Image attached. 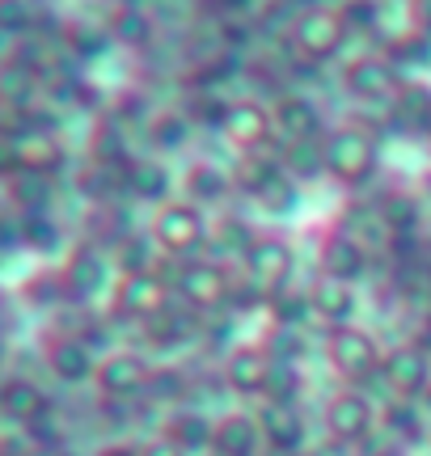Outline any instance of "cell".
<instances>
[{
  "mask_svg": "<svg viewBox=\"0 0 431 456\" xmlns=\"http://www.w3.org/2000/svg\"><path fill=\"white\" fill-rule=\"evenodd\" d=\"M321 152H326V174L338 186H360L377 169V135L355 127V123L326 131L321 135Z\"/></svg>",
  "mask_w": 431,
  "mask_h": 456,
  "instance_id": "1",
  "label": "cell"
},
{
  "mask_svg": "<svg viewBox=\"0 0 431 456\" xmlns=\"http://www.w3.org/2000/svg\"><path fill=\"white\" fill-rule=\"evenodd\" d=\"M292 51L297 55H305L309 64H326V60H334L338 51H343V43H347V21H343V13L338 9H330V4H313V9H305V13L292 21Z\"/></svg>",
  "mask_w": 431,
  "mask_h": 456,
  "instance_id": "2",
  "label": "cell"
},
{
  "mask_svg": "<svg viewBox=\"0 0 431 456\" xmlns=\"http://www.w3.org/2000/svg\"><path fill=\"white\" fill-rule=\"evenodd\" d=\"M203 212L195 203H161V212L152 216V241L169 258H186L203 245Z\"/></svg>",
  "mask_w": 431,
  "mask_h": 456,
  "instance_id": "3",
  "label": "cell"
},
{
  "mask_svg": "<svg viewBox=\"0 0 431 456\" xmlns=\"http://www.w3.org/2000/svg\"><path fill=\"white\" fill-rule=\"evenodd\" d=\"M326 359H330V368L338 376H347V380H360V376H372L381 372V346L377 338L360 326H330L326 334Z\"/></svg>",
  "mask_w": 431,
  "mask_h": 456,
  "instance_id": "4",
  "label": "cell"
},
{
  "mask_svg": "<svg viewBox=\"0 0 431 456\" xmlns=\"http://www.w3.org/2000/svg\"><path fill=\"white\" fill-rule=\"evenodd\" d=\"M174 288H178V296H183L191 309L207 313V309H220V305L229 300L232 279H229V271H224L220 262L191 258V262H183V271L174 275Z\"/></svg>",
  "mask_w": 431,
  "mask_h": 456,
  "instance_id": "5",
  "label": "cell"
},
{
  "mask_svg": "<svg viewBox=\"0 0 431 456\" xmlns=\"http://www.w3.org/2000/svg\"><path fill=\"white\" fill-rule=\"evenodd\" d=\"M169 305V283L157 271L149 275H123L115 283V292H110V309L118 317H127V322H149L152 313H161Z\"/></svg>",
  "mask_w": 431,
  "mask_h": 456,
  "instance_id": "6",
  "label": "cell"
},
{
  "mask_svg": "<svg viewBox=\"0 0 431 456\" xmlns=\"http://www.w3.org/2000/svg\"><path fill=\"white\" fill-rule=\"evenodd\" d=\"M381 376L402 402H415L431 389V355L419 342H402L381 359Z\"/></svg>",
  "mask_w": 431,
  "mask_h": 456,
  "instance_id": "7",
  "label": "cell"
},
{
  "mask_svg": "<svg viewBox=\"0 0 431 456\" xmlns=\"http://www.w3.org/2000/svg\"><path fill=\"white\" fill-rule=\"evenodd\" d=\"M292 266H297V254L283 237H258V245L246 254V275L258 292H283L288 279H292Z\"/></svg>",
  "mask_w": 431,
  "mask_h": 456,
  "instance_id": "8",
  "label": "cell"
},
{
  "mask_svg": "<svg viewBox=\"0 0 431 456\" xmlns=\"http://www.w3.org/2000/svg\"><path fill=\"white\" fill-rule=\"evenodd\" d=\"M343 85H347L351 98L360 102H381V98H394L402 89V77H398V64L389 55H355L347 68H343Z\"/></svg>",
  "mask_w": 431,
  "mask_h": 456,
  "instance_id": "9",
  "label": "cell"
},
{
  "mask_svg": "<svg viewBox=\"0 0 431 456\" xmlns=\"http://www.w3.org/2000/svg\"><path fill=\"white\" fill-rule=\"evenodd\" d=\"M271 127H275V123H271V110H266L263 102L237 98V102H229V114H224V123H220V135H224L237 152H254V148L266 144Z\"/></svg>",
  "mask_w": 431,
  "mask_h": 456,
  "instance_id": "10",
  "label": "cell"
},
{
  "mask_svg": "<svg viewBox=\"0 0 431 456\" xmlns=\"http://www.w3.org/2000/svg\"><path fill=\"white\" fill-rule=\"evenodd\" d=\"M60 279H64V296H72V300H89V296H98L102 288H106L110 262H106V254H102L94 241H85L68 254Z\"/></svg>",
  "mask_w": 431,
  "mask_h": 456,
  "instance_id": "11",
  "label": "cell"
},
{
  "mask_svg": "<svg viewBox=\"0 0 431 456\" xmlns=\"http://www.w3.org/2000/svg\"><path fill=\"white\" fill-rule=\"evenodd\" d=\"M372 423H377V410H372V402H368L364 393L343 389L326 402V427H330L334 440H343V444L364 440L368 431H372Z\"/></svg>",
  "mask_w": 431,
  "mask_h": 456,
  "instance_id": "12",
  "label": "cell"
},
{
  "mask_svg": "<svg viewBox=\"0 0 431 456\" xmlns=\"http://www.w3.org/2000/svg\"><path fill=\"white\" fill-rule=\"evenodd\" d=\"M283 178H288V174H283L280 152H266V148L241 152L237 165H232V186H237L241 195H254V199H266Z\"/></svg>",
  "mask_w": 431,
  "mask_h": 456,
  "instance_id": "13",
  "label": "cell"
},
{
  "mask_svg": "<svg viewBox=\"0 0 431 456\" xmlns=\"http://www.w3.org/2000/svg\"><path fill=\"white\" fill-rule=\"evenodd\" d=\"M271 123L275 131H283L288 144L297 140H321V110H317L313 98H300V94H283L275 106H271Z\"/></svg>",
  "mask_w": 431,
  "mask_h": 456,
  "instance_id": "14",
  "label": "cell"
},
{
  "mask_svg": "<svg viewBox=\"0 0 431 456\" xmlns=\"http://www.w3.org/2000/svg\"><path fill=\"white\" fill-rule=\"evenodd\" d=\"M317 266H321V275L351 283V279L364 275L368 254H364V245H360V237L330 232V237H321V245H317Z\"/></svg>",
  "mask_w": 431,
  "mask_h": 456,
  "instance_id": "15",
  "label": "cell"
},
{
  "mask_svg": "<svg viewBox=\"0 0 431 456\" xmlns=\"http://www.w3.org/2000/svg\"><path fill=\"white\" fill-rule=\"evenodd\" d=\"M149 380H152V368L140 355H132V351H118V355L98 363V385L110 397H135V393L149 389Z\"/></svg>",
  "mask_w": 431,
  "mask_h": 456,
  "instance_id": "16",
  "label": "cell"
},
{
  "mask_svg": "<svg viewBox=\"0 0 431 456\" xmlns=\"http://www.w3.org/2000/svg\"><path fill=\"white\" fill-rule=\"evenodd\" d=\"M271 368H275V355H271V351H263V346H241V351H232L229 363H224V385H229L232 393H266Z\"/></svg>",
  "mask_w": 431,
  "mask_h": 456,
  "instance_id": "17",
  "label": "cell"
},
{
  "mask_svg": "<svg viewBox=\"0 0 431 456\" xmlns=\"http://www.w3.org/2000/svg\"><path fill=\"white\" fill-rule=\"evenodd\" d=\"M17 165L30 174H60L64 169V144L51 127H30L26 135H17Z\"/></svg>",
  "mask_w": 431,
  "mask_h": 456,
  "instance_id": "18",
  "label": "cell"
},
{
  "mask_svg": "<svg viewBox=\"0 0 431 456\" xmlns=\"http://www.w3.org/2000/svg\"><path fill=\"white\" fill-rule=\"evenodd\" d=\"M4 199L17 208V216H47L51 199H55V178L17 169L13 178H4Z\"/></svg>",
  "mask_w": 431,
  "mask_h": 456,
  "instance_id": "19",
  "label": "cell"
},
{
  "mask_svg": "<svg viewBox=\"0 0 431 456\" xmlns=\"http://www.w3.org/2000/svg\"><path fill=\"white\" fill-rule=\"evenodd\" d=\"M43 89V77L21 60H0V110H30Z\"/></svg>",
  "mask_w": 431,
  "mask_h": 456,
  "instance_id": "20",
  "label": "cell"
},
{
  "mask_svg": "<svg viewBox=\"0 0 431 456\" xmlns=\"http://www.w3.org/2000/svg\"><path fill=\"white\" fill-rule=\"evenodd\" d=\"M309 305L321 322H330V326H351V313H355V288L343 283V279H330L321 275L313 279V288H309Z\"/></svg>",
  "mask_w": 431,
  "mask_h": 456,
  "instance_id": "21",
  "label": "cell"
},
{
  "mask_svg": "<svg viewBox=\"0 0 431 456\" xmlns=\"http://www.w3.org/2000/svg\"><path fill=\"white\" fill-rule=\"evenodd\" d=\"M212 448L220 456H254L263 448V427L249 414H224L212 431Z\"/></svg>",
  "mask_w": 431,
  "mask_h": 456,
  "instance_id": "22",
  "label": "cell"
},
{
  "mask_svg": "<svg viewBox=\"0 0 431 456\" xmlns=\"http://www.w3.org/2000/svg\"><path fill=\"white\" fill-rule=\"evenodd\" d=\"M106 30L115 38L118 47H132V51H149L152 38H157V21H152L149 9H140V4H118L110 21H106Z\"/></svg>",
  "mask_w": 431,
  "mask_h": 456,
  "instance_id": "23",
  "label": "cell"
},
{
  "mask_svg": "<svg viewBox=\"0 0 431 456\" xmlns=\"http://www.w3.org/2000/svg\"><path fill=\"white\" fill-rule=\"evenodd\" d=\"M258 427H263V440L275 452H297L300 440H305V419L292 406H280V402H266V410L258 414Z\"/></svg>",
  "mask_w": 431,
  "mask_h": 456,
  "instance_id": "24",
  "label": "cell"
},
{
  "mask_svg": "<svg viewBox=\"0 0 431 456\" xmlns=\"http://www.w3.org/2000/svg\"><path fill=\"white\" fill-rule=\"evenodd\" d=\"M394 123L406 131H431V85L427 81H402L394 94Z\"/></svg>",
  "mask_w": 431,
  "mask_h": 456,
  "instance_id": "25",
  "label": "cell"
},
{
  "mask_svg": "<svg viewBox=\"0 0 431 456\" xmlns=\"http://www.w3.org/2000/svg\"><path fill=\"white\" fill-rule=\"evenodd\" d=\"M123 182H127V195L144 199V203H161L169 195V169L161 161H149V157H140L123 169Z\"/></svg>",
  "mask_w": 431,
  "mask_h": 456,
  "instance_id": "26",
  "label": "cell"
},
{
  "mask_svg": "<svg viewBox=\"0 0 431 456\" xmlns=\"http://www.w3.org/2000/svg\"><path fill=\"white\" fill-rule=\"evenodd\" d=\"M60 43H64V55H72V60H102L106 51L115 47L110 30L89 26V21H68L60 30Z\"/></svg>",
  "mask_w": 431,
  "mask_h": 456,
  "instance_id": "27",
  "label": "cell"
},
{
  "mask_svg": "<svg viewBox=\"0 0 431 456\" xmlns=\"http://www.w3.org/2000/svg\"><path fill=\"white\" fill-rule=\"evenodd\" d=\"M47 368L60 380H85L94 372V355H89V346L81 338H55L47 346Z\"/></svg>",
  "mask_w": 431,
  "mask_h": 456,
  "instance_id": "28",
  "label": "cell"
},
{
  "mask_svg": "<svg viewBox=\"0 0 431 456\" xmlns=\"http://www.w3.org/2000/svg\"><path fill=\"white\" fill-rule=\"evenodd\" d=\"M283 174L292 182H313L326 174V152H321V140H297V144H283L280 152Z\"/></svg>",
  "mask_w": 431,
  "mask_h": 456,
  "instance_id": "29",
  "label": "cell"
},
{
  "mask_svg": "<svg viewBox=\"0 0 431 456\" xmlns=\"http://www.w3.org/2000/svg\"><path fill=\"white\" fill-rule=\"evenodd\" d=\"M77 191H81L85 199H94V203H110V199L118 195V191H127V182H123V169H115V165H102V161H89L77 174Z\"/></svg>",
  "mask_w": 431,
  "mask_h": 456,
  "instance_id": "30",
  "label": "cell"
},
{
  "mask_svg": "<svg viewBox=\"0 0 431 456\" xmlns=\"http://www.w3.org/2000/svg\"><path fill=\"white\" fill-rule=\"evenodd\" d=\"M229 186H232V174H224L212 161H195L186 169V195L199 199V203H220L229 195Z\"/></svg>",
  "mask_w": 431,
  "mask_h": 456,
  "instance_id": "31",
  "label": "cell"
},
{
  "mask_svg": "<svg viewBox=\"0 0 431 456\" xmlns=\"http://www.w3.org/2000/svg\"><path fill=\"white\" fill-rule=\"evenodd\" d=\"M152 254H157L152 232H127V237L115 245L118 275H149V271H152Z\"/></svg>",
  "mask_w": 431,
  "mask_h": 456,
  "instance_id": "32",
  "label": "cell"
},
{
  "mask_svg": "<svg viewBox=\"0 0 431 456\" xmlns=\"http://www.w3.org/2000/svg\"><path fill=\"white\" fill-rule=\"evenodd\" d=\"M419 220H423V208H419L415 195H402V191H394V195L381 199V224L394 232V237H411L419 228Z\"/></svg>",
  "mask_w": 431,
  "mask_h": 456,
  "instance_id": "33",
  "label": "cell"
},
{
  "mask_svg": "<svg viewBox=\"0 0 431 456\" xmlns=\"http://www.w3.org/2000/svg\"><path fill=\"white\" fill-rule=\"evenodd\" d=\"M191 140V118L183 110H161L157 118L149 123V144L161 148V152H174Z\"/></svg>",
  "mask_w": 431,
  "mask_h": 456,
  "instance_id": "34",
  "label": "cell"
},
{
  "mask_svg": "<svg viewBox=\"0 0 431 456\" xmlns=\"http://www.w3.org/2000/svg\"><path fill=\"white\" fill-rule=\"evenodd\" d=\"M38 26V0H0V34L26 38Z\"/></svg>",
  "mask_w": 431,
  "mask_h": 456,
  "instance_id": "35",
  "label": "cell"
},
{
  "mask_svg": "<svg viewBox=\"0 0 431 456\" xmlns=\"http://www.w3.org/2000/svg\"><path fill=\"white\" fill-rule=\"evenodd\" d=\"M17 224H21V245H30L38 254H51L60 245V224L51 216H21Z\"/></svg>",
  "mask_w": 431,
  "mask_h": 456,
  "instance_id": "36",
  "label": "cell"
},
{
  "mask_svg": "<svg viewBox=\"0 0 431 456\" xmlns=\"http://www.w3.org/2000/svg\"><path fill=\"white\" fill-rule=\"evenodd\" d=\"M216 241H220V249H229V254H249V249L258 245V232H254L241 216H224V220L216 224Z\"/></svg>",
  "mask_w": 431,
  "mask_h": 456,
  "instance_id": "37",
  "label": "cell"
},
{
  "mask_svg": "<svg viewBox=\"0 0 431 456\" xmlns=\"http://www.w3.org/2000/svg\"><path fill=\"white\" fill-rule=\"evenodd\" d=\"M89 232L98 237V245H118L132 228H127V220H123V212L118 208H110V203H102V208H94V216H89Z\"/></svg>",
  "mask_w": 431,
  "mask_h": 456,
  "instance_id": "38",
  "label": "cell"
},
{
  "mask_svg": "<svg viewBox=\"0 0 431 456\" xmlns=\"http://www.w3.org/2000/svg\"><path fill=\"white\" fill-rule=\"evenodd\" d=\"M144 334H149L152 342H161V346H174V342L186 338V317L166 305L161 313H152L149 322H144Z\"/></svg>",
  "mask_w": 431,
  "mask_h": 456,
  "instance_id": "39",
  "label": "cell"
},
{
  "mask_svg": "<svg viewBox=\"0 0 431 456\" xmlns=\"http://www.w3.org/2000/svg\"><path fill=\"white\" fill-rule=\"evenodd\" d=\"M300 393V372L297 363H280L275 359V368H271V380H266V402H280V406H292Z\"/></svg>",
  "mask_w": 431,
  "mask_h": 456,
  "instance_id": "40",
  "label": "cell"
},
{
  "mask_svg": "<svg viewBox=\"0 0 431 456\" xmlns=\"http://www.w3.org/2000/svg\"><path fill=\"white\" fill-rule=\"evenodd\" d=\"M0 402H4V410H9L13 419H34V414L43 410V393L34 389L30 380H13V385L4 389Z\"/></svg>",
  "mask_w": 431,
  "mask_h": 456,
  "instance_id": "41",
  "label": "cell"
},
{
  "mask_svg": "<svg viewBox=\"0 0 431 456\" xmlns=\"http://www.w3.org/2000/svg\"><path fill=\"white\" fill-rule=\"evenodd\" d=\"M271 309H275V317H280V326L288 330H300V322L313 313V305H309V296H297V292H275L271 296Z\"/></svg>",
  "mask_w": 431,
  "mask_h": 456,
  "instance_id": "42",
  "label": "cell"
},
{
  "mask_svg": "<svg viewBox=\"0 0 431 456\" xmlns=\"http://www.w3.org/2000/svg\"><path fill=\"white\" fill-rule=\"evenodd\" d=\"M338 13L347 21V30H372L381 21V0H343Z\"/></svg>",
  "mask_w": 431,
  "mask_h": 456,
  "instance_id": "43",
  "label": "cell"
},
{
  "mask_svg": "<svg viewBox=\"0 0 431 456\" xmlns=\"http://www.w3.org/2000/svg\"><path fill=\"white\" fill-rule=\"evenodd\" d=\"M212 431L216 427H207L203 419H195V414H183L178 423L169 427V440H178L191 452V448H199V444H212Z\"/></svg>",
  "mask_w": 431,
  "mask_h": 456,
  "instance_id": "44",
  "label": "cell"
},
{
  "mask_svg": "<svg viewBox=\"0 0 431 456\" xmlns=\"http://www.w3.org/2000/svg\"><path fill=\"white\" fill-rule=\"evenodd\" d=\"M186 376L178 372V368H152V380H149V393H157L161 402H178V397H186Z\"/></svg>",
  "mask_w": 431,
  "mask_h": 456,
  "instance_id": "45",
  "label": "cell"
},
{
  "mask_svg": "<svg viewBox=\"0 0 431 456\" xmlns=\"http://www.w3.org/2000/svg\"><path fill=\"white\" fill-rule=\"evenodd\" d=\"M385 423L394 427V431H402L406 440H419V436H423V414L415 410V402H394L389 414H385Z\"/></svg>",
  "mask_w": 431,
  "mask_h": 456,
  "instance_id": "46",
  "label": "cell"
},
{
  "mask_svg": "<svg viewBox=\"0 0 431 456\" xmlns=\"http://www.w3.org/2000/svg\"><path fill=\"white\" fill-rule=\"evenodd\" d=\"M427 55H431V47L423 34H406V38H394V43H389V60H394V64H423Z\"/></svg>",
  "mask_w": 431,
  "mask_h": 456,
  "instance_id": "47",
  "label": "cell"
},
{
  "mask_svg": "<svg viewBox=\"0 0 431 456\" xmlns=\"http://www.w3.org/2000/svg\"><path fill=\"white\" fill-rule=\"evenodd\" d=\"M266 351H275V355H280V363H297V355H305V334H300V330L280 326L275 346H266Z\"/></svg>",
  "mask_w": 431,
  "mask_h": 456,
  "instance_id": "48",
  "label": "cell"
},
{
  "mask_svg": "<svg viewBox=\"0 0 431 456\" xmlns=\"http://www.w3.org/2000/svg\"><path fill=\"white\" fill-rule=\"evenodd\" d=\"M17 169V140L13 135H0V178H13Z\"/></svg>",
  "mask_w": 431,
  "mask_h": 456,
  "instance_id": "49",
  "label": "cell"
},
{
  "mask_svg": "<svg viewBox=\"0 0 431 456\" xmlns=\"http://www.w3.org/2000/svg\"><path fill=\"white\" fill-rule=\"evenodd\" d=\"M292 195H297V191H292V178H283L280 186L263 199V203H266V208H275V212H288V208H292Z\"/></svg>",
  "mask_w": 431,
  "mask_h": 456,
  "instance_id": "50",
  "label": "cell"
},
{
  "mask_svg": "<svg viewBox=\"0 0 431 456\" xmlns=\"http://www.w3.org/2000/svg\"><path fill=\"white\" fill-rule=\"evenodd\" d=\"M140 456H186V448H183V444H178V440H169V436H166V440L149 444V448H144V452H140Z\"/></svg>",
  "mask_w": 431,
  "mask_h": 456,
  "instance_id": "51",
  "label": "cell"
},
{
  "mask_svg": "<svg viewBox=\"0 0 431 456\" xmlns=\"http://www.w3.org/2000/svg\"><path fill=\"white\" fill-rule=\"evenodd\" d=\"M411 9H415L419 30H431V0H411Z\"/></svg>",
  "mask_w": 431,
  "mask_h": 456,
  "instance_id": "52",
  "label": "cell"
},
{
  "mask_svg": "<svg viewBox=\"0 0 431 456\" xmlns=\"http://www.w3.org/2000/svg\"><path fill=\"white\" fill-rule=\"evenodd\" d=\"M372 456H411L406 448H381V452H372Z\"/></svg>",
  "mask_w": 431,
  "mask_h": 456,
  "instance_id": "53",
  "label": "cell"
},
{
  "mask_svg": "<svg viewBox=\"0 0 431 456\" xmlns=\"http://www.w3.org/2000/svg\"><path fill=\"white\" fill-rule=\"evenodd\" d=\"M106 456H135V452H132V448H110Z\"/></svg>",
  "mask_w": 431,
  "mask_h": 456,
  "instance_id": "54",
  "label": "cell"
},
{
  "mask_svg": "<svg viewBox=\"0 0 431 456\" xmlns=\"http://www.w3.org/2000/svg\"><path fill=\"white\" fill-rule=\"evenodd\" d=\"M292 4H305V9H313V4H321V0H292Z\"/></svg>",
  "mask_w": 431,
  "mask_h": 456,
  "instance_id": "55",
  "label": "cell"
},
{
  "mask_svg": "<svg viewBox=\"0 0 431 456\" xmlns=\"http://www.w3.org/2000/svg\"><path fill=\"white\" fill-rule=\"evenodd\" d=\"M0 359H4V338H0Z\"/></svg>",
  "mask_w": 431,
  "mask_h": 456,
  "instance_id": "56",
  "label": "cell"
},
{
  "mask_svg": "<svg viewBox=\"0 0 431 456\" xmlns=\"http://www.w3.org/2000/svg\"><path fill=\"white\" fill-rule=\"evenodd\" d=\"M427 135H431V131H427Z\"/></svg>",
  "mask_w": 431,
  "mask_h": 456,
  "instance_id": "57",
  "label": "cell"
}]
</instances>
